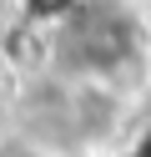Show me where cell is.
<instances>
[{
    "mask_svg": "<svg viewBox=\"0 0 151 157\" xmlns=\"http://www.w3.org/2000/svg\"><path fill=\"white\" fill-rule=\"evenodd\" d=\"M70 51L86 66H116L121 56L131 51V31L116 15H86V21H76V31H70Z\"/></svg>",
    "mask_w": 151,
    "mask_h": 157,
    "instance_id": "obj_1",
    "label": "cell"
},
{
    "mask_svg": "<svg viewBox=\"0 0 151 157\" xmlns=\"http://www.w3.org/2000/svg\"><path fill=\"white\" fill-rule=\"evenodd\" d=\"M131 157H151V127H146V137H136V147H131Z\"/></svg>",
    "mask_w": 151,
    "mask_h": 157,
    "instance_id": "obj_2",
    "label": "cell"
}]
</instances>
